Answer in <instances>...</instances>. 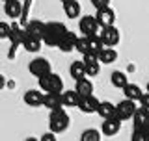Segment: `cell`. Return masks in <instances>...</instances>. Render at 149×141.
Listing matches in <instances>:
<instances>
[{
  "label": "cell",
  "instance_id": "cell-1",
  "mask_svg": "<svg viewBox=\"0 0 149 141\" xmlns=\"http://www.w3.org/2000/svg\"><path fill=\"white\" fill-rule=\"evenodd\" d=\"M69 115L65 113L63 108H56V110H50V115H49V128L52 130L54 134H62L69 128Z\"/></svg>",
  "mask_w": 149,
  "mask_h": 141
},
{
  "label": "cell",
  "instance_id": "cell-2",
  "mask_svg": "<svg viewBox=\"0 0 149 141\" xmlns=\"http://www.w3.org/2000/svg\"><path fill=\"white\" fill-rule=\"evenodd\" d=\"M65 28L62 22H45V30H43V37L41 41L47 45V46H56L60 41V37L65 34Z\"/></svg>",
  "mask_w": 149,
  "mask_h": 141
},
{
  "label": "cell",
  "instance_id": "cell-3",
  "mask_svg": "<svg viewBox=\"0 0 149 141\" xmlns=\"http://www.w3.org/2000/svg\"><path fill=\"white\" fill-rule=\"evenodd\" d=\"M37 82H39V89L45 93H62L63 91V80L58 74H54L52 70L43 74V76H39Z\"/></svg>",
  "mask_w": 149,
  "mask_h": 141
},
{
  "label": "cell",
  "instance_id": "cell-4",
  "mask_svg": "<svg viewBox=\"0 0 149 141\" xmlns=\"http://www.w3.org/2000/svg\"><path fill=\"white\" fill-rule=\"evenodd\" d=\"M134 110H136V100H130V98H123L119 104H116V117L121 121H129L132 119Z\"/></svg>",
  "mask_w": 149,
  "mask_h": 141
},
{
  "label": "cell",
  "instance_id": "cell-5",
  "mask_svg": "<svg viewBox=\"0 0 149 141\" xmlns=\"http://www.w3.org/2000/svg\"><path fill=\"white\" fill-rule=\"evenodd\" d=\"M97 35H99V39L102 41V45H104V46H118L119 39H121L119 30L114 24H112V26H104L101 30V34H97Z\"/></svg>",
  "mask_w": 149,
  "mask_h": 141
},
{
  "label": "cell",
  "instance_id": "cell-6",
  "mask_svg": "<svg viewBox=\"0 0 149 141\" xmlns=\"http://www.w3.org/2000/svg\"><path fill=\"white\" fill-rule=\"evenodd\" d=\"M121 123H123V121L118 119L116 115H110V117H106V119H102L101 134L108 135V138H114V135H118L119 130H121Z\"/></svg>",
  "mask_w": 149,
  "mask_h": 141
},
{
  "label": "cell",
  "instance_id": "cell-7",
  "mask_svg": "<svg viewBox=\"0 0 149 141\" xmlns=\"http://www.w3.org/2000/svg\"><path fill=\"white\" fill-rule=\"evenodd\" d=\"M78 30H80V34L86 35V37L97 35L99 24H97V21H95V15H84L80 21H78Z\"/></svg>",
  "mask_w": 149,
  "mask_h": 141
},
{
  "label": "cell",
  "instance_id": "cell-8",
  "mask_svg": "<svg viewBox=\"0 0 149 141\" xmlns=\"http://www.w3.org/2000/svg\"><path fill=\"white\" fill-rule=\"evenodd\" d=\"M95 21L101 28L104 26H112L116 22V11L112 9L110 6H104V8H97V13H95Z\"/></svg>",
  "mask_w": 149,
  "mask_h": 141
},
{
  "label": "cell",
  "instance_id": "cell-9",
  "mask_svg": "<svg viewBox=\"0 0 149 141\" xmlns=\"http://www.w3.org/2000/svg\"><path fill=\"white\" fill-rule=\"evenodd\" d=\"M28 70H30L32 76L39 78V76H43V74L50 73V63H49L47 58H34L28 63Z\"/></svg>",
  "mask_w": 149,
  "mask_h": 141
},
{
  "label": "cell",
  "instance_id": "cell-10",
  "mask_svg": "<svg viewBox=\"0 0 149 141\" xmlns=\"http://www.w3.org/2000/svg\"><path fill=\"white\" fill-rule=\"evenodd\" d=\"M77 108L82 111V113H97V108H99V100H97L93 95H86L78 98Z\"/></svg>",
  "mask_w": 149,
  "mask_h": 141
},
{
  "label": "cell",
  "instance_id": "cell-11",
  "mask_svg": "<svg viewBox=\"0 0 149 141\" xmlns=\"http://www.w3.org/2000/svg\"><path fill=\"white\" fill-rule=\"evenodd\" d=\"M77 39H78V35H77V34H73V32L65 30V34L60 37V41H58V45H56V46H58L62 52H71V50H74Z\"/></svg>",
  "mask_w": 149,
  "mask_h": 141
},
{
  "label": "cell",
  "instance_id": "cell-12",
  "mask_svg": "<svg viewBox=\"0 0 149 141\" xmlns=\"http://www.w3.org/2000/svg\"><path fill=\"white\" fill-rule=\"evenodd\" d=\"M4 13L9 19H19L22 15V2L21 0H6L4 2Z\"/></svg>",
  "mask_w": 149,
  "mask_h": 141
},
{
  "label": "cell",
  "instance_id": "cell-13",
  "mask_svg": "<svg viewBox=\"0 0 149 141\" xmlns=\"http://www.w3.org/2000/svg\"><path fill=\"white\" fill-rule=\"evenodd\" d=\"M43 95L45 93H41L39 89H28L24 93V97H22V100H24V104L36 108V106H43Z\"/></svg>",
  "mask_w": 149,
  "mask_h": 141
},
{
  "label": "cell",
  "instance_id": "cell-14",
  "mask_svg": "<svg viewBox=\"0 0 149 141\" xmlns=\"http://www.w3.org/2000/svg\"><path fill=\"white\" fill-rule=\"evenodd\" d=\"M132 123L134 126H149V108L136 106L134 115H132Z\"/></svg>",
  "mask_w": 149,
  "mask_h": 141
},
{
  "label": "cell",
  "instance_id": "cell-15",
  "mask_svg": "<svg viewBox=\"0 0 149 141\" xmlns=\"http://www.w3.org/2000/svg\"><path fill=\"white\" fill-rule=\"evenodd\" d=\"M21 45L24 46L28 52H39V48H41V45H43V41H41L39 37H34V35H30V34H26V32H24V37H22Z\"/></svg>",
  "mask_w": 149,
  "mask_h": 141
},
{
  "label": "cell",
  "instance_id": "cell-16",
  "mask_svg": "<svg viewBox=\"0 0 149 141\" xmlns=\"http://www.w3.org/2000/svg\"><path fill=\"white\" fill-rule=\"evenodd\" d=\"M80 11H82V8H80V2H78V0H65L63 2V13L69 19L80 17Z\"/></svg>",
  "mask_w": 149,
  "mask_h": 141
},
{
  "label": "cell",
  "instance_id": "cell-17",
  "mask_svg": "<svg viewBox=\"0 0 149 141\" xmlns=\"http://www.w3.org/2000/svg\"><path fill=\"white\" fill-rule=\"evenodd\" d=\"M43 106L49 108V110L63 108V104H62V95H60V93H45V95H43Z\"/></svg>",
  "mask_w": 149,
  "mask_h": 141
},
{
  "label": "cell",
  "instance_id": "cell-18",
  "mask_svg": "<svg viewBox=\"0 0 149 141\" xmlns=\"http://www.w3.org/2000/svg\"><path fill=\"white\" fill-rule=\"evenodd\" d=\"M43 30H45V22H41L39 19H34V21H28L26 22V34L34 35V37H43Z\"/></svg>",
  "mask_w": 149,
  "mask_h": 141
},
{
  "label": "cell",
  "instance_id": "cell-19",
  "mask_svg": "<svg viewBox=\"0 0 149 141\" xmlns=\"http://www.w3.org/2000/svg\"><path fill=\"white\" fill-rule=\"evenodd\" d=\"M77 86H74V91L78 93L80 97H86V95H93V84L91 80H88L86 76L80 78V80H74Z\"/></svg>",
  "mask_w": 149,
  "mask_h": 141
},
{
  "label": "cell",
  "instance_id": "cell-20",
  "mask_svg": "<svg viewBox=\"0 0 149 141\" xmlns=\"http://www.w3.org/2000/svg\"><path fill=\"white\" fill-rule=\"evenodd\" d=\"M62 95V104H63V108H77V104H78V98H80V95H78L77 91H62L60 93Z\"/></svg>",
  "mask_w": 149,
  "mask_h": 141
},
{
  "label": "cell",
  "instance_id": "cell-21",
  "mask_svg": "<svg viewBox=\"0 0 149 141\" xmlns=\"http://www.w3.org/2000/svg\"><path fill=\"white\" fill-rule=\"evenodd\" d=\"M97 56H99L101 63H114L116 59H118V52H116L114 46H102Z\"/></svg>",
  "mask_w": 149,
  "mask_h": 141
},
{
  "label": "cell",
  "instance_id": "cell-22",
  "mask_svg": "<svg viewBox=\"0 0 149 141\" xmlns=\"http://www.w3.org/2000/svg\"><path fill=\"white\" fill-rule=\"evenodd\" d=\"M123 93H125V98H130V100H140V97H142V87L136 86V84H125L123 86Z\"/></svg>",
  "mask_w": 149,
  "mask_h": 141
},
{
  "label": "cell",
  "instance_id": "cell-23",
  "mask_svg": "<svg viewBox=\"0 0 149 141\" xmlns=\"http://www.w3.org/2000/svg\"><path fill=\"white\" fill-rule=\"evenodd\" d=\"M110 82H112V86H114V87L123 89L125 84H129V76L123 73V70H114V73L110 74Z\"/></svg>",
  "mask_w": 149,
  "mask_h": 141
},
{
  "label": "cell",
  "instance_id": "cell-24",
  "mask_svg": "<svg viewBox=\"0 0 149 141\" xmlns=\"http://www.w3.org/2000/svg\"><path fill=\"white\" fill-rule=\"evenodd\" d=\"M97 113H99L101 119H106V117H110V115L116 113V106L112 104V102H108V100H102V102H99Z\"/></svg>",
  "mask_w": 149,
  "mask_h": 141
},
{
  "label": "cell",
  "instance_id": "cell-25",
  "mask_svg": "<svg viewBox=\"0 0 149 141\" xmlns=\"http://www.w3.org/2000/svg\"><path fill=\"white\" fill-rule=\"evenodd\" d=\"M130 141H149V126H134Z\"/></svg>",
  "mask_w": 149,
  "mask_h": 141
},
{
  "label": "cell",
  "instance_id": "cell-26",
  "mask_svg": "<svg viewBox=\"0 0 149 141\" xmlns=\"http://www.w3.org/2000/svg\"><path fill=\"white\" fill-rule=\"evenodd\" d=\"M69 74L74 80H80L86 76V69H84V62H73L69 65Z\"/></svg>",
  "mask_w": 149,
  "mask_h": 141
},
{
  "label": "cell",
  "instance_id": "cell-27",
  "mask_svg": "<svg viewBox=\"0 0 149 141\" xmlns=\"http://www.w3.org/2000/svg\"><path fill=\"white\" fill-rule=\"evenodd\" d=\"M80 139L82 141H101V132L95 128H88L80 134Z\"/></svg>",
  "mask_w": 149,
  "mask_h": 141
},
{
  "label": "cell",
  "instance_id": "cell-28",
  "mask_svg": "<svg viewBox=\"0 0 149 141\" xmlns=\"http://www.w3.org/2000/svg\"><path fill=\"white\" fill-rule=\"evenodd\" d=\"M22 37H24V32H22L21 28H17V26H11V30H9V37H8V39H11L13 46H17L19 43H21Z\"/></svg>",
  "mask_w": 149,
  "mask_h": 141
},
{
  "label": "cell",
  "instance_id": "cell-29",
  "mask_svg": "<svg viewBox=\"0 0 149 141\" xmlns=\"http://www.w3.org/2000/svg\"><path fill=\"white\" fill-rule=\"evenodd\" d=\"M84 69H86V76H97L101 73L99 62H84Z\"/></svg>",
  "mask_w": 149,
  "mask_h": 141
},
{
  "label": "cell",
  "instance_id": "cell-30",
  "mask_svg": "<svg viewBox=\"0 0 149 141\" xmlns=\"http://www.w3.org/2000/svg\"><path fill=\"white\" fill-rule=\"evenodd\" d=\"M74 50H78L80 54H84L88 50V41H86V35H82V37H78L77 39V45H74Z\"/></svg>",
  "mask_w": 149,
  "mask_h": 141
},
{
  "label": "cell",
  "instance_id": "cell-31",
  "mask_svg": "<svg viewBox=\"0 0 149 141\" xmlns=\"http://www.w3.org/2000/svg\"><path fill=\"white\" fill-rule=\"evenodd\" d=\"M9 30H11V26H9L8 22L0 21V39H8V37H9Z\"/></svg>",
  "mask_w": 149,
  "mask_h": 141
},
{
  "label": "cell",
  "instance_id": "cell-32",
  "mask_svg": "<svg viewBox=\"0 0 149 141\" xmlns=\"http://www.w3.org/2000/svg\"><path fill=\"white\" fill-rule=\"evenodd\" d=\"M140 106H143V108H149V91L146 93H142V97H140Z\"/></svg>",
  "mask_w": 149,
  "mask_h": 141
},
{
  "label": "cell",
  "instance_id": "cell-33",
  "mask_svg": "<svg viewBox=\"0 0 149 141\" xmlns=\"http://www.w3.org/2000/svg\"><path fill=\"white\" fill-rule=\"evenodd\" d=\"M41 141H56V134L50 130V132H47V134L41 135Z\"/></svg>",
  "mask_w": 149,
  "mask_h": 141
},
{
  "label": "cell",
  "instance_id": "cell-34",
  "mask_svg": "<svg viewBox=\"0 0 149 141\" xmlns=\"http://www.w3.org/2000/svg\"><path fill=\"white\" fill-rule=\"evenodd\" d=\"M90 2L95 8H104V6H108V4H110V0H90Z\"/></svg>",
  "mask_w": 149,
  "mask_h": 141
},
{
  "label": "cell",
  "instance_id": "cell-35",
  "mask_svg": "<svg viewBox=\"0 0 149 141\" xmlns=\"http://www.w3.org/2000/svg\"><path fill=\"white\" fill-rule=\"evenodd\" d=\"M4 87H6V76H4V74H0V91H2Z\"/></svg>",
  "mask_w": 149,
  "mask_h": 141
},
{
  "label": "cell",
  "instance_id": "cell-36",
  "mask_svg": "<svg viewBox=\"0 0 149 141\" xmlns=\"http://www.w3.org/2000/svg\"><path fill=\"white\" fill-rule=\"evenodd\" d=\"M147 91H149V82H147Z\"/></svg>",
  "mask_w": 149,
  "mask_h": 141
},
{
  "label": "cell",
  "instance_id": "cell-37",
  "mask_svg": "<svg viewBox=\"0 0 149 141\" xmlns=\"http://www.w3.org/2000/svg\"><path fill=\"white\" fill-rule=\"evenodd\" d=\"M2 2H6V0H2Z\"/></svg>",
  "mask_w": 149,
  "mask_h": 141
},
{
  "label": "cell",
  "instance_id": "cell-38",
  "mask_svg": "<svg viewBox=\"0 0 149 141\" xmlns=\"http://www.w3.org/2000/svg\"><path fill=\"white\" fill-rule=\"evenodd\" d=\"M62 2H65V0H62Z\"/></svg>",
  "mask_w": 149,
  "mask_h": 141
}]
</instances>
